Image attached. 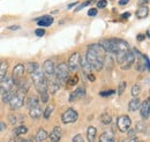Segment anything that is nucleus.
Listing matches in <instances>:
<instances>
[{"instance_id":"obj_21","label":"nucleus","mask_w":150,"mask_h":142,"mask_svg":"<svg viewBox=\"0 0 150 142\" xmlns=\"http://www.w3.org/2000/svg\"><path fill=\"white\" fill-rule=\"evenodd\" d=\"M60 88V83L56 81H47V90H50V92L53 95Z\"/></svg>"},{"instance_id":"obj_42","label":"nucleus","mask_w":150,"mask_h":142,"mask_svg":"<svg viewBox=\"0 0 150 142\" xmlns=\"http://www.w3.org/2000/svg\"><path fill=\"white\" fill-rule=\"evenodd\" d=\"M136 133H137V132H136V129H135V128H133V129H128V133H127V134H128V136H129V138H135Z\"/></svg>"},{"instance_id":"obj_22","label":"nucleus","mask_w":150,"mask_h":142,"mask_svg":"<svg viewBox=\"0 0 150 142\" xmlns=\"http://www.w3.org/2000/svg\"><path fill=\"white\" fill-rule=\"evenodd\" d=\"M141 105V102H140V99L136 97V98H133L131 102L128 103V110L132 111V112H134V111H136V110H139V107Z\"/></svg>"},{"instance_id":"obj_12","label":"nucleus","mask_w":150,"mask_h":142,"mask_svg":"<svg viewBox=\"0 0 150 142\" xmlns=\"http://www.w3.org/2000/svg\"><path fill=\"white\" fill-rule=\"evenodd\" d=\"M83 96H86V90H84L83 87H79V88H76L74 91L71 94L68 101H69V102H74V101H76V99L82 98Z\"/></svg>"},{"instance_id":"obj_48","label":"nucleus","mask_w":150,"mask_h":142,"mask_svg":"<svg viewBox=\"0 0 150 142\" xmlns=\"http://www.w3.org/2000/svg\"><path fill=\"white\" fill-rule=\"evenodd\" d=\"M144 38H146V37H144V35H137V39H139L140 42H142Z\"/></svg>"},{"instance_id":"obj_18","label":"nucleus","mask_w":150,"mask_h":142,"mask_svg":"<svg viewBox=\"0 0 150 142\" xmlns=\"http://www.w3.org/2000/svg\"><path fill=\"white\" fill-rule=\"evenodd\" d=\"M14 94H15V91H14V89H12V90H8V91H5V92H2L1 95V101H2V103H9V101H11V98L14 96Z\"/></svg>"},{"instance_id":"obj_8","label":"nucleus","mask_w":150,"mask_h":142,"mask_svg":"<svg viewBox=\"0 0 150 142\" xmlns=\"http://www.w3.org/2000/svg\"><path fill=\"white\" fill-rule=\"evenodd\" d=\"M118 128L120 132L125 133L127 132L129 128H131V125H132V120L131 118L128 116H121L118 118Z\"/></svg>"},{"instance_id":"obj_51","label":"nucleus","mask_w":150,"mask_h":142,"mask_svg":"<svg viewBox=\"0 0 150 142\" xmlns=\"http://www.w3.org/2000/svg\"><path fill=\"white\" fill-rule=\"evenodd\" d=\"M16 142H27V140H23V139H18Z\"/></svg>"},{"instance_id":"obj_2","label":"nucleus","mask_w":150,"mask_h":142,"mask_svg":"<svg viewBox=\"0 0 150 142\" xmlns=\"http://www.w3.org/2000/svg\"><path fill=\"white\" fill-rule=\"evenodd\" d=\"M104 53L105 51L99 44H91L88 48L86 54V60L96 71H102L104 67Z\"/></svg>"},{"instance_id":"obj_5","label":"nucleus","mask_w":150,"mask_h":142,"mask_svg":"<svg viewBox=\"0 0 150 142\" xmlns=\"http://www.w3.org/2000/svg\"><path fill=\"white\" fill-rule=\"evenodd\" d=\"M23 102H24V95L21 94V92H15L14 96L9 101L11 110H19V109H21L23 107Z\"/></svg>"},{"instance_id":"obj_38","label":"nucleus","mask_w":150,"mask_h":142,"mask_svg":"<svg viewBox=\"0 0 150 142\" xmlns=\"http://www.w3.org/2000/svg\"><path fill=\"white\" fill-rule=\"evenodd\" d=\"M106 5H108V1H106V0H99V1L97 2L98 8H105Z\"/></svg>"},{"instance_id":"obj_3","label":"nucleus","mask_w":150,"mask_h":142,"mask_svg":"<svg viewBox=\"0 0 150 142\" xmlns=\"http://www.w3.org/2000/svg\"><path fill=\"white\" fill-rule=\"evenodd\" d=\"M69 68L67 66V64L65 62H61L59 64L54 70V74H56V77L58 80L59 83H66L67 80L69 79Z\"/></svg>"},{"instance_id":"obj_24","label":"nucleus","mask_w":150,"mask_h":142,"mask_svg":"<svg viewBox=\"0 0 150 142\" xmlns=\"http://www.w3.org/2000/svg\"><path fill=\"white\" fill-rule=\"evenodd\" d=\"M47 136H49L47 132H46L44 128H39L37 132V135H36V140H37L38 142H43L44 140L47 139Z\"/></svg>"},{"instance_id":"obj_1","label":"nucleus","mask_w":150,"mask_h":142,"mask_svg":"<svg viewBox=\"0 0 150 142\" xmlns=\"http://www.w3.org/2000/svg\"><path fill=\"white\" fill-rule=\"evenodd\" d=\"M99 45L103 48V50L106 53H114L117 57V61L120 62V60L126 55L129 51V45L126 40L120 38H111V39H103L100 40Z\"/></svg>"},{"instance_id":"obj_15","label":"nucleus","mask_w":150,"mask_h":142,"mask_svg":"<svg viewBox=\"0 0 150 142\" xmlns=\"http://www.w3.org/2000/svg\"><path fill=\"white\" fill-rule=\"evenodd\" d=\"M149 15V9H148V7H146V6H141L136 12H135V16L137 18H146L147 16Z\"/></svg>"},{"instance_id":"obj_7","label":"nucleus","mask_w":150,"mask_h":142,"mask_svg":"<svg viewBox=\"0 0 150 142\" xmlns=\"http://www.w3.org/2000/svg\"><path fill=\"white\" fill-rule=\"evenodd\" d=\"M80 64H81V55L79 52H74L69 58H68V68L69 71H77L80 68Z\"/></svg>"},{"instance_id":"obj_49","label":"nucleus","mask_w":150,"mask_h":142,"mask_svg":"<svg viewBox=\"0 0 150 142\" xmlns=\"http://www.w3.org/2000/svg\"><path fill=\"white\" fill-rule=\"evenodd\" d=\"M129 15H131V13H128V12H126V14H122L121 15V18H129Z\"/></svg>"},{"instance_id":"obj_20","label":"nucleus","mask_w":150,"mask_h":142,"mask_svg":"<svg viewBox=\"0 0 150 142\" xmlns=\"http://www.w3.org/2000/svg\"><path fill=\"white\" fill-rule=\"evenodd\" d=\"M29 114H30L31 118L37 119V118H39V117L43 114V111H42L40 107H33V109H29Z\"/></svg>"},{"instance_id":"obj_28","label":"nucleus","mask_w":150,"mask_h":142,"mask_svg":"<svg viewBox=\"0 0 150 142\" xmlns=\"http://www.w3.org/2000/svg\"><path fill=\"white\" fill-rule=\"evenodd\" d=\"M25 68H27L28 73L31 75L33 73H35L36 71L39 70V65H38L37 62H28L27 66H25Z\"/></svg>"},{"instance_id":"obj_46","label":"nucleus","mask_w":150,"mask_h":142,"mask_svg":"<svg viewBox=\"0 0 150 142\" xmlns=\"http://www.w3.org/2000/svg\"><path fill=\"white\" fill-rule=\"evenodd\" d=\"M8 29H9V30H19L20 27H19V26H11Z\"/></svg>"},{"instance_id":"obj_6","label":"nucleus","mask_w":150,"mask_h":142,"mask_svg":"<svg viewBox=\"0 0 150 142\" xmlns=\"http://www.w3.org/2000/svg\"><path fill=\"white\" fill-rule=\"evenodd\" d=\"M24 71H25V66L22 65V64H18V65L14 66V68H13V74H12V79H13V81H14L15 84H16L19 81H21L22 79H24V77H23Z\"/></svg>"},{"instance_id":"obj_39","label":"nucleus","mask_w":150,"mask_h":142,"mask_svg":"<svg viewBox=\"0 0 150 142\" xmlns=\"http://www.w3.org/2000/svg\"><path fill=\"white\" fill-rule=\"evenodd\" d=\"M35 34H36V36H38V37H42V36L45 35V30H44V28H39V29H36V30H35Z\"/></svg>"},{"instance_id":"obj_4","label":"nucleus","mask_w":150,"mask_h":142,"mask_svg":"<svg viewBox=\"0 0 150 142\" xmlns=\"http://www.w3.org/2000/svg\"><path fill=\"white\" fill-rule=\"evenodd\" d=\"M135 58H136V55L134 53V50H129L119 62V65L121 66V70H128L135 62Z\"/></svg>"},{"instance_id":"obj_13","label":"nucleus","mask_w":150,"mask_h":142,"mask_svg":"<svg viewBox=\"0 0 150 142\" xmlns=\"http://www.w3.org/2000/svg\"><path fill=\"white\" fill-rule=\"evenodd\" d=\"M53 18L52 16H50V15H44V16H42V18H39L37 20V24L39 27H50L52 23H53Z\"/></svg>"},{"instance_id":"obj_35","label":"nucleus","mask_w":150,"mask_h":142,"mask_svg":"<svg viewBox=\"0 0 150 142\" xmlns=\"http://www.w3.org/2000/svg\"><path fill=\"white\" fill-rule=\"evenodd\" d=\"M136 132H140V133H144V131H146V125L143 124V123H137L136 125Z\"/></svg>"},{"instance_id":"obj_36","label":"nucleus","mask_w":150,"mask_h":142,"mask_svg":"<svg viewBox=\"0 0 150 142\" xmlns=\"http://www.w3.org/2000/svg\"><path fill=\"white\" fill-rule=\"evenodd\" d=\"M40 95V101L43 102V103H47L49 102V94H47V91L46 92H42V94H39Z\"/></svg>"},{"instance_id":"obj_26","label":"nucleus","mask_w":150,"mask_h":142,"mask_svg":"<svg viewBox=\"0 0 150 142\" xmlns=\"http://www.w3.org/2000/svg\"><path fill=\"white\" fill-rule=\"evenodd\" d=\"M27 132H28V128H27L25 126H23V125H20V126L15 127V128L13 129V133H14L16 136H21V135L25 134Z\"/></svg>"},{"instance_id":"obj_27","label":"nucleus","mask_w":150,"mask_h":142,"mask_svg":"<svg viewBox=\"0 0 150 142\" xmlns=\"http://www.w3.org/2000/svg\"><path fill=\"white\" fill-rule=\"evenodd\" d=\"M27 104H28V107H29V109L39 107V99H38L37 96H31V97H29Z\"/></svg>"},{"instance_id":"obj_45","label":"nucleus","mask_w":150,"mask_h":142,"mask_svg":"<svg viewBox=\"0 0 150 142\" xmlns=\"http://www.w3.org/2000/svg\"><path fill=\"white\" fill-rule=\"evenodd\" d=\"M4 129H6V124L2 123V121H0V132L4 131Z\"/></svg>"},{"instance_id":"obj_14","label":"nucleus","mask_w":150,"mask_h":142,"mask_svg":"<svg viewBox=\"0 0 150 142\" xmlns=\"http://www.w3.org/2000/svg\"><path fill=\"white\" fill-rule=\"evenodd\" d=\"M49 136L51 139V142H59L61 139V128L59 126H56Z\"/></svg>"},{"instance_id":"obj_44","label":"nucleus","mask_w":150,"mask_h":142,"mask_svg":"<svg viewBox=\"0 0 150 142\" xmlns=\"http://www.w3.org/2000/svg\"><path fill=\"white\" fill-rule=\"evenodd\" d=\"M87 76H88V79H89V80H90L91 82H94V81H95V75H93L91 73H90V74H88Z\"/></svg>"},{"instance_id":"obj_16","label":"nucleus","mask_w":150,"mask_h":142,"mask_svg":"<svg viewBox=\"0 0 150 142\" xmlns=\"http://www.w3.org/2000/svg\"><path fill=\"white\" fill-rule=\"evenodd\" d=\"M99 142H114V134L112 132H104L99 136Z\"/></svg>"},{"instance_id":"obj_25","label":"nucleus","mask_w":150,"mask_h":142,"mask_svg":"<svg viewBox=\"0 0 150 142\" xmlns=\"http://www.w3.org/2000/svg\"><path fill=\"white\" fill-rule=\"evenodd\" d=\"M80 66H82V71H83V73H84L86 75L90 74V71L93 70L91 66H90V65L88 64V61L86 60V58H84V59H81V64H80Z\"/></svg>"},{"instance_id":"obj_19","label":"nucleus","mask_w":150,"mask_h":142,"mask_svg":"<svg viewBox=\"0 0 150 142\" xmlns=\"http://www.w3.org/2000/svg\"><path fill=\"white\" fill-rule=\"evenodd\" d=\"M96 133H97V129L95 128L94 126L88 127V129H87V138H88V141L95 142V140H96Z\"/></svg>"},{"instance_id":"obj_43","label":"nucleus","mask_w":150,"mask_h":142,"mask_svg":"<svg viewBox=\"0 0 150 142\" xmlns=\"http://www.w3.org/2000/svg\"><path fill=\"white\" fill-rule=\"evenodd\" d=\"M128 1H129V0H119V5L125 6V5H127V4H128Z\"/></svg>"},{"instance_id":"obj_23","label":"nucleus","mask_w":150,"mask_h":142,"mask_svg":"<svg viewBox=\"0 0 150 142\" xmlns=\"http://www.w3.org/2000/svg\"><path fill=\"white\" fill-rule=\"evenodd\" d=\"M9 121L11 124H19V123H22L24 120V117L22 114H15V113H12L9 114Z\"/></svg>"},{"instance_id":"obj_41","label":"nucleus","mask_w":150,"mask_h":142,"mask_svg":"<svg viewBox=\"0 0 150 142\" xmlns=\"http://www.w3.org/2000/svg\"><path fill=\"white\" fill-rule=\"evenodd\" d=\"M97 13H98V11H97L96 8H90V9L88 11V16H96Z\"/></svg>"},{"instance_id":"obj_31","label":"nucleus","mask_w":150,"mask_h":142,"mask_svg":"<svg viewBox=\"0 0 150 142\" xmlns=\"http://www.w3.org/2000/svg\"><path fill=\"white\" fill-rule=\"evenodd\" d=\"M140 91H141V87L139 86V84H134L133 87H132V96L134 97V98H136L137 96H139V94H140Z\"/></svg>"},{"instance_id":"obj_50","label":"nucleus","mask_w":150,"mask_h":142,"mask_svg":"<svg viewBox=\"0 0 150 142\" xmlns=\"http://www.w3.org/2000/svg\"><path fill=\"white\" fill-rule=\"evenodd\" d=\"M75 5H77V2H73V4L68 5V8H72V7H73V6H75Z\"/></svg>"},{"instance_id":"obj_29","label":"nucleus","mask_w":150,"mask_h":142,"mask_svg":"<svg viewBox=\"0 0 150 142\" xmlns=\"http://www.w3.org/2000/svg\"><path fill=\"white\" fill-rule=\"evenodd\" d=\"M111 120H112V118H111V116H110L109 113H103V114L100 116V121H102V124L109 125V124H111Z\"/></svg>"},{"instance_id":"obj_11","label":"nucleus","mask_w":150,"mask_h":142,"mask_svg":"<svg viewBox=\"0 0 150 142\" xmlns=\"http://www.w3.org/2000/svg\"><path fill=\"white\" fill-rule=\"evenodd\" d=\"M140 112H141V117L143 119H148L150 114V103H149V98H147L141 105H140Z\"/></svg>"},{"instance_id":"obj_37","label":"nucleus","mask_w":150,"mask_h":142,"mask_svg":"<svg viewBox=\"0 0 150 142\" xmlns=\"http://www.w3.org/2000/svg\"><path fill=\"white\" fill-rule=\"evenodd\" d=\"M114 92H115L114 90H109V91H100V94H99V95H100L102 97H109L110 95H113Z\"/></svg>"},{"instance_id":"obj_17","label":"nucleus","mask_w":150,"mask_h":142,"mask_svg":"<svg viewBox=\"0 0 150 142\" xmlns=\"http://www.w3.org/2000/svg\"><path fill=\"white\" fill-rule=\"evenodd\" d=\"M7 71H8V62L7 61H0V82L7 76Z\"/></svg>"},{"instance_id":"obj_9","label":"nucleus","mask_w":150,"mask_h":142,"mask_svg":"<svg viewBox=\"0 0 150 142\" xmlns=\"http://www.w3.org/2000/svg\"><path fill=\"white\" fill-rule=\"evenodd\" d=\"M77 118H79L77 112L73 109H68L62 114V123L64 124H72V123H75L77 120Z\"/></svg>"},{"instance_id":"obj_10","label":"nucleus","mask_w":150,"mask_h":142,"mask_svg":"<svg viewBox=\"0 0 150 142\" xmlns=\"http://www.w3.org/2000/svg\"><path fill=\"white\" fill-rule=\"evenodd\" d=\"M54 70H56V65L51 59H47V60L44 61V64H43V73H44V75L52 76L54 74Z\"/></svg>"},{"instance_id":"obj_53","label":"nucleus","mask_w":150,"mask_h":142,"mask_svg":"<svg viewBox=\"0 0 150 142\" xmlns=\"http://www.w3.org/2000/svg\"><path fill=\"white\" fill-rule=\"evenodd\" d=\"M9 142H16V141H15V140H11Z\"/></svg>"},{"instance_id":"obj_40","label":"nucleus","mask_w":150,"mask_h":142,"mask_svg":"<svg viewBox=\"0 0 150 142\" xmlns=\"http://www.w3.org/2000/svg\"><path fill=\"white\" fill-rule=\"evenodd\" d=\"M73 142H84V140H83V136H82L81 134L75 135L74 138H73Z\"/></svg>"},{"instance_id":"obj_54","label":"nucleus","mask_w":150,"mask_h":142,"mask_svg":"<svg viewBox=\"0 0 150 142\" xmlns=\"http://www.w3.org/2000/svg\"><path fill=\"white\" fill-rule=\"evenodd\" d=\"M139 142H144V141H139Z\"/></svg>"},{"instance_id":"obj_52","label":"nucleus","mask_w":150,"mask_h":142,"mask_svg":"<svg viewBox=\"0 0 150 142\" xmlns=\"http://www.w3.org/2000/svg\"><path fill=\"white\" fill-rule=\"evenodd\" d=\"M27 142H34V140L33 139H29V140H27Z\"/></svg>"},{"instance_id":"obj_34","label":"nucleus","mask_w":150,"mask_h":142,"mask_svg":"<svg viewBox=\"0 0 150 142\" xmlns=\"http://www.w3.org/2000/svg\"><path fill=\"white\" fill-rule=\"evenodd\" d=\"M126 86H127L126 81H121V82L119 83V87H118V95H119V96H120V95H122L124 90L126 89Z\"/></svg>"},{"instance_id":"obj_32","label":"nucleus","mask_w":150,"mask_h":142,"mask_svg":"<svg viewBox=\"0 0 150 142\" xmlns=\"http://www.w3.org/2000/svg\"><path fill=\"white\" fill-rule=\"evenodd\" d=\"M77 81H79V77L75 75V76H73V77H69V79L67 80L66 84H67V87H73V86H75V84L77 83Z\"/></svg>"},{"instance_id":"obj_30","label":"nucleus","mask_w":150,"mask_h":142,"mask_svg":"<svg viewBox=\"0 0 150 142\" xmlns=\"http://www.w3.org/2000/svg\"><path fill=\"white\" fill-rule=\"evenodd\" d=\"M53 110H54V107H53V105H47L46 109H45V111L43 112L44 118H45V119H49V118H50V116H51V113L53 112Z\"/></svg>"},{"instance_id":"obj_33","label":"nucleus","mask_w":150,"mask_h":142,"mask_svg":"<svg viewBox=\"0 0 150 142\" xmlns=\"http://www.w3.org/2000/svg\"><path fill=\"white\" fill-rule=\"evenodd\" d=\"M93 1H94V0H87V1H84V2H82L81 5H79V6H77V7L75 8V13H77V12H79V11H81V9H83V8L86 7V6H88V5H90V4L93 2Z\"/></svg>"},{"instance_id":"obj_47","label":"nucleus","mask_w":150,"mask_h":142,"mask_svg":"<svg viewBox=\"0 0 150 142\" xmlns=\"http://www.w3.org/2000/svg\"><path fill=\"white\" fill-rule=\"evenodd\" d=\"M127 142H139V140L136 138H131V139L127 140Z\"/></svg>"}]
</instances>
